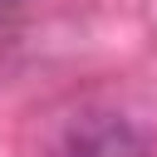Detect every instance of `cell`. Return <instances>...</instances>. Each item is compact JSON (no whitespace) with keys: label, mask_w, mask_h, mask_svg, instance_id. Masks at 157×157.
<instances>
[{"label":"cell","mask_w":157,"mask_h":157,"mask_svg":"<svg viewBox=\"0 0 157 157\" xmlns=\"http://www.w3.org/2000/svg\"><path fill=\"white\" fill-rule=\"evenodd\" d=\"M5 5H15V0H0V10H5Z\"/></svg>","instance_id":"obj_1"}]
</instances>
